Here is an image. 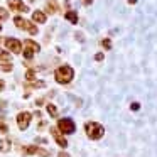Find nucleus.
Listing matches in <instances>:
<instances>
[{
    "mask_svg": "<svg viewBox=\"0 0 157 157\" xmlns=\"http://www.w3.org/2000/svg\"><path fill=\"white\" fill-rule=\"evenodd\" d=\"M73 76H75V71H73L71 66H59L54 73V79L59 85H68L73 79Z\"/></svg>",
    "mask_w": 157,
    "mask_h": 157,
    "instance_id": "1",
    "label": "nucleus"
},
{
    "mask_svg": "<svg viewBox=\"0 0 157 157\" xmlns=\"http://www.w3.org/2000/svg\"><path fill=\"white\" fill-rule=\"evenodd\" d=\"M85 130H86V135H88L90 139H93V140L101 139L103 133H105L103 125H100V123H96V122H88L85 125Z\"/></svg>",
    "mask_w": 157,
    "mask_h": 157,
    "instance_id": "2",
    "label": "nucleus"
},
{
    "mask_svg": "<svg viewBox=\"0 0 157 157\" xmlns=\"http://www.w3.org/2000/svg\"><path fill=\"white\" fill-rule=\"evenodd\" d=\"M14 24H15V27L24 29V31L31 32L32 36H36V34H37V27H36V25L32 24V22L25 21V19H22V17H15V19H14Z\"/></svg>",
    "mask_w": 157,
    "mask_h": 157,
    "instance_id": "3",
    "label": "nucleus"
},
{
    "mask_svg": "<svg viewBox=\"0 0 157 157\" xmlns=\"http://www.w3.org/2000/svg\"><path fill=\"white\" fill-rule=\"evenodd\" d=\"M58 128L61 133H73L76 130V125L71 118H61L58 120Z\"/></svg>",
    "mask_w": 157,
    "mask_h": 157,
    "instance_id": "4",
    "label": "nucleus"
},
{
    "mask_svg": "<svg viewBox=\"0 0 157 157\" xmlns=\"http://www.w3.org/2000/svg\"><path fill=\"white\" fill-rule=\"evenodd\" d=\"M24 48H25V49H24V56H25L27 59H31L32 56H34L36 52H39V49H41V48H39V44H37V42L31 41V39L24 41Z\"/></svg>",
    "mask_w": 157,
    "mask_h": 157,
    "instance_id": "5",
    "label": "nucleus"
},
{
    "mask_svg": "<svg viewBox=\"0 0 157 157\" xmlns=\"http://www.w3.org/2000/svg\"><path fill=\"white\" fill-rule=\"evenodd\" d=\"M5 46H7V49H10L14 54H21V52H22V42L19 41V39L7 37V39H5Z\"/></svg>",
    "mask_w": 157,
    "mask_h": 157,
    "instance_id": "6",
    "label": "nucleus"
},
{
    "mask_svg": "<svg viewBox=\"0 0 157 157\" xmlns=\"http://www.w3.org/2000/svg\"><path fill=\"white\" fill-rule=\"evenodd\" d=\"M31 113L29 112H21L17 115V125H19V128L21 130H27V127H29V123H31Z\"/></svg>",
    "mask_w": 157,
    "mask_h": 157,
    "instance_id": "7",
    "label": "nucleus"
},
{
    "mask_svg": "<svg viewBox=\"0 0 157 157\" xmlns=\"http://www.w3.org/2000/svg\"><path fill=\"white\" fill-rule=\"evenodd\" d=\"M51 133H52V137H54V140L58 142L59 147H63V149H64V147H68V140L63 137V133L59 132L58 127H52V128H51Z\"/></svg>",
    "mask_w": 157,
    "mask_h": 157,
    "instance_id": "8",
    "label": "nucleus"
},
{
    "mask_svg": "<svg viewBox=\"0 0 157 157\" xmlns=\"http://www.w3.org/2000/svg\"><path fill=\"white\" fill-rule=\"evenodd\" d=\"M9 7L15 12H27V5H24L22 0H9Z\"/></svg>",
    "mask_w": 157,
    "mask_h": 157,
    "instance_id": "9",
    "label": "nucleus"
},
{
    "mask_svg": "<svg viewBox=\"0 0 157 157\" xmlns=\"http://www.w3.org/2000/svg\"><path fill=\"white\" fill-rule=\"evenodd\" d=\"M46 12H48V14H56V12H58L56 0H48V2H46Z\"/></svg>",
    "mask_w": 157,
    "mask_h": 157,
    "instance_id": "10",
    "label": "nucleus"
},
{
    "mask_svg": "<svg viewBox=\"0 0 157 157\" xmlns=\"http://www.w3.org/2000/svg\"><path fill=\"white\" fill-rule=\"evenodd\" d=\"M32 21L34 22H39V24H44L46 22V14L41 10H36L34 14H32Z\"/></svg>",
    "mask_w": 157,
    "mask_h": 157,
    "instance_id": "11",
    "label": "nucleus"
},
{
    "mask_svg": "<svg viewBox=\"0 0 157 157\" xmlns=\"http://www.w3.org/2000/svg\"><path fill=\"white\" fill-rule=\"evenodd\" d=\"M66 19H68L71 24H76V22H78V14H76L75 10H68L66 12Z\"/></svg>",
    "mask_w": 157,
    "mask_h": 157,
    "instance_id": "12",
    "label": "nucleus"
},
{
    "mask_svg": "<svg viewBox=\"0 0 157 157\" xmlns=\"http://www.w3.org/2000/svg\"><path fill=\"white\" fill-rule=\"evenodd\" d=\"M9 150H10V140H0V152H9Z\"/></svg>",
    "mask_w": 157,
    "mask_h": 157,
    "instance_id": "13",
    "label": "nucleus"
},
{
    "mask_svg": "<svg viewBox=\"0 0 157 157\" xmlns=\"http://www.w3.org/2000/svg\"><path fill=\"white\" fill-rule=\"evenodd\" d=\"M48 113L52 117V118H56V117H58V108H56L52 103H48Z\"/></svg>",
    "mask_w": 157,
    "mask_h": 157,
    "instance_id": "14",
    "label": "nucleus"
},
{
    "mask_svg": "<svg viewBox=\"0 0 157 157\" xmlns=\"http://www.w3.org/2000/svg\"><path fill=\"white\" fill-rule=\"evenodd\" d=\"M0 61H2V63L10 61V54H9L7 51H4V49H0Z\"/></svg>",
    "mask_w": 157,
    "mask_h": 157,
    "instance_id": "15",
    "label": "nucleus"
},
{
    "mask_svg": "<svg viewBox=\"0 0 157 157\" xmlns=\"http://www.w3.org/2000/svg\"><path fill=\"white\" fill-rule=\"evenodd\" d=\"M0 132H2V133H7L9 132V127H7V123L4 122L2 117H0Z\"/></svg>",
    "mask_w": 157,
    "mask_h": 157,
    "instance_id": "16",
    "label": "nucleus"
},
{
    "mask_svg": "<svg viewBox=\"0 0 157 157\" xmlns=\"http://www.w3.org/2000/svg\"><path fill=\"white\" fill-rule=\"evenodd\" d=\"M25 78H27L29 81H34V79H36V71H34V69H29V71L25 73Z\"/></svg>",
    "mask_w": 157,
    "mask_h": 157,
    "instance_id": "17",
    "label": "nucleus"
},
{
    "mask_svg": "<svg viewBox=\"0 0 157 157\" xmlns=\"http://www.w3.org/2000/svg\"><path fill=\"white\" fill-rule=\"evenodd\" d=\"M12 68H14V66L10 64V61L2 63V71H12Z\"/></svg>",
    "mask_w": 157,
    "mask_h": 157,
    "instance_id": "18",
    "label": "nucleus"
},
{
    "mask_svg": "<svg viewBox=\"0 0 157 157\" xmlns=\"http://www.w3.org/2000/svg\"><path fill=\"white\" fill-rule=\"evenodd\" d=\"M5 19H9V12L0 7V21H5Z\"/></svg>",
    "mask_w": 157,
    "mask_h": 157,
    "instance_id": "19",
    "label": "nucleus"
},
{
    "mask_svg": "<svg viewBox=\"0 0 157 157\" xmlns=\"http://www.w3.org/2000/svg\"><path fill=\"white\" fill-rule=\"evenodd\" d=\"M101 46L105 49H112V41H110V39H103L101 41Z\"/></svg>",
    "mask_w": 157,
    "mask_h": 157,
    "instance_id": "20",
    "label": "nucleus"
},
{
    "mask_svg": "<svg viewBox=\"0 0 157 157\" xmlns=\"http://www.w3.org/2000/svg\"><path fill=\"white\" fill-rule=\"evenodd\" d=\"M95 59H96V61H103V54H101V52H98V54L95 56Z\"/></svg>",
    "mask_w": 157,
    "mask_h": 157,
    "instance_id": "21",
    "label": "nucleus"
},
{
    "mask_svg": "<svg viewBox=\"0 0 157 157\" xmlns=\"http://www.w3.org/2000/svg\"><path fill=\"white\" fill-rule=\"evenodd\" d=\"M139 108H140L139 103H132V110H139Z\"/></svg>",
    "mask_w": 157,
    "mask_h": 157,
    "instance_id": "22",
    "label": "nucleus"
},
{
    "mask_svg": "<svg viewBox=\"0 0 157 157\" xmlns=\"http://www.w3.org/2000/svg\"><path fill=\"white\" fill-rule=\"evenodd\" d=\"M4 88H5V83L2 81V79H0V91H2V90H4Z\"/></svg>",
    "mask_w": 157,
    "mask_h": 157,
    "instance_id": "23",
    "label": "nucleus"
},
{
    "mask_svg": "<svg viewBox=\"0 0 157 157\" xmlns=\"http://www.w3.org/2000/svg\"><path fill=\"white\" fill-rule=\"evenodd\" d=\"M58 157H69V155H68L66 152H59V155H58Z\"/></svg>",
    "mask_w": 157,
    "mask_h": 157,
    "instance_id": "24",
    "label": "nucleus"
},
{
    "mask_svg": "<svg viewBox=\"0 0 157 157\" xmlns=\"http://www.w3.org/2000/svg\"><path fill=\"white\" fill-rule=\"evenodd\" d=\"M91 2H93V0H83V4H85V5H90Z\"/></svg>",
    "mask_w": 157,
    "mask_h": 157,
    "instance_id": "25",
    "label": "nucleus"
},
{
    "mask_svg": "<svg viewBox=\"0 0 157 157\" xmlns=\"http://www.w3.org/2000/svg\"><path fill=\"white\" fill-rule=\"evenodd\" d=\"M137 0H128V4H135Z\"/></svg>",
    "mask_w": 157,
    "mask_h": 157,
    "instance_id": "26",
    "label": "nucleus"
},
{
    "mask_svg": "<svg viewBox=\"0 0 157 157\" xmlns=\"http://www.w3.org/2000/svg\"><path fill=\"white\" fill-rule=\"evenodd\" d=\"M0 31H2V25H0Z\"/></svg>",
    "mask_w": 157,
    "mask_h": 157,
    "instance_id": "27",
    "label": "nucleus"
}]
</instances>
